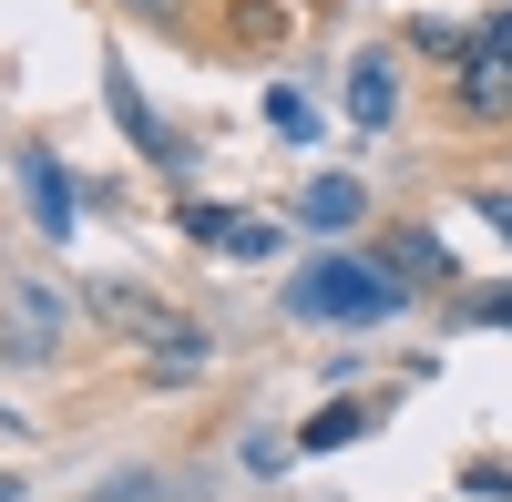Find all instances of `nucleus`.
I'll list each match as a JSON object with an SVG mask.
<instances>
[{
	"mask_svg": "<svg viewBox=\"0 0 512 502\" xmlns=\"http://www.w3.org/2000/svg\"><path fill=\"white\" fill-rule=\"evenodd\" d=\"M410 308V287L379 267V257H359V246H338V257H308L287 277V318H349V328H379V318H400Z\"/></svg>",
	"mask_w": 512,
	"mask_h": 502,
	"instance_id": "nucleus-1",
	"label": "nucleus"
},
{
	"mask_svg": "<svg viewBox=\"0 0 512 502\" xmlns=\"http://www.w3.org/2000/svg\"><path fill=\"white\" fill-rule=\"evenodd\" d=\"M82 308H93V318L113 328V339L154 349L164 369H205V349H216V339H205V328H195L185 308H164L154 287H93V298H82Z\"/></svg>",
	"mask_w": 512,
	"mask_h": 502,
	"instance_id": "nucleus-2",
	"label": "nucleus"
},
{
	"mask_svg": "<svg viewBox=\"0 0 512 502\" xmlns=\"http://www.w3.org/2000/svg\"><path fill=\"white\" fill-rule=\"evenodd\" d=\"M451 113L461 123H512V52H502V41H472V52H461Z\"/></svg>",
	"mask_w": 512,
	"mask_h": 502,
	"instance_id": "nucleus-3",
	"label": "nucleus"
},
{
	"mask_svg": "<svg viewBox=\"0 0 512 502\" xmlns=\"http://www.w3.org/2000/svg\"><path fill=\"white\" fill-rule=\"evenodd\" d=\"M175 226L195 236V246H216V257H277V226L267 216H236V205H175Z\"/></svg>",
	"mask_w": 512,
	"mask_h": 502,
	"instance_id": "nucleus-4",
	"label": "nucleus"
},
{
	"mask_svg": "<svg viewBox=\"0 0 512 502\" xmlns=\"http://www.w3.org/2000/svg\"><path fill=\"white\" fill-rule=\"evenodd\" d=\"M359 216H369V185H359V175H308V185H297V226L349 236Z\"/></svg>",
	"mask_w": 512,
	"mask_h": 502,
	"instance_id": "nucleus-5",
	"label": "nucleus"
},
{
	"mask_svg": "<svg viewBox=\"0 0 512 502\" xmlns=\"http://www.w3.org/2000/svg\"><path fill=\"white\" fill-rule=\"evenodd\" d=\"M379 267H390L400 287H451V246L431 226H390V236H379Z\"/></svg>",
	"mask_w": 512,
	"mask_h": 502,
	"instance_id": "nucleus-6",
	"label": "nucleus"
},
{
	"mask_svg": "<svg viewBox=\"0 0 512 502\" xmlns=\"http://www.w3.org/2000/svg\"><path fill=\"white\" fill-rule=\"evenodd\" d=\"M21 195H31L41 236H52V246H72V175H62L52 154H21Z\"/></svg>",
	"mask_w": 512,
	"mask_h": 502,
	"instance_id": "nucleus-7",
	"label": "nucleus"
},
{
	"mask_svg": "<svg viewBox=\"0 0 512 502\" xmlns=\"http://www.w3.org/2000/svg\"><path fill=\"white\" fill-rule=\"evenodd\" d=\"M390 113H400V72H390V52H359V62H349V123H359V134H379Z\"/></svg>",
	"mask_w": 512,
	"mask_h": 502,
	"instance_id": "nucleus-8",
	"label": "nucleus"
},
{
	"mask_svg": "<svg viewBox=\"0 0 512 502\" xmlns=\"http://www.w3.org/2000/svg\"><path fill=\"white\" fill-rule=\"evenodd\" d=\"M113 123H123V134H134V144H144L154 164H175V134H164V123H154V103H144L134 82H123V72H113Z\"/></svg>",
	"mask_w": 512,
	"mask_h": 502,
	"instance_id": "nucleus-9",
	"label": "nucleus"
},
{
	"mask_svg": "<svg viewBox=\"0 0 512 502\" xmlns=\"http://www.w3.org/2000/svg\"><path fill=\"white\" fill-rule=\"evenodd\" d=\"M11 328H21V349H62V287H21Z\"/></svg>",
	"mask_w": 512,
	"mask_h": 502,
	"instance_id": "nucleus-10",
	"label": "nucleus"
},
{
	"mask_svg": "<svg viewBox=\"0 0 512 502\" xmlns=\"http://www.w3.org/2000/svg\"><path fill=\"white\" fill-rule=\"evenodd\" d=\"M359 431H369V410H359V400H328V410H318V421H308V431H297V451H349Z\"/></svg>",
	"mask_w": 512,
	"mask_h": 502,
	"instance_id": "nucleus-11",
	"label": "nucleus"
},
{
	"mask_svg": "<svg viewBox=\"0 0 512 502\" xmlns=\"http://www.w3.org/2000/svg\"><path fill=\"white\" fill-rule=\"evenodd\" d=\"M410 41H420V52H472L482 31H461V21H441V11H420V21H410Z\"/></svg>",
	"mask_w": 512,
	"mask_h": 502,
	"instance_id": "nucleus-12",
	"label": "nucleus"
},
{
	"mask_svg": "<svg viewBox=\"0 0 512 502\" xmlns=\"http://www.w3.org/2000/svg\"><path fill=\"white\" fill-rule=\"evenodd\" d=\"M267 31H287V11H267V0H236V52H256Z\"/></svg>",
	"mask_w": 512,
	"mask_h": 502,
	"instance_id": "nucleus-13",
	"label": "nucleus"
},
{
	"mask_svg": "<svg viewBox=\"0 0 512 502\" xmlns=\"http://www.w3.org/2000/svg\"><path fill=\"white\" fill-rule=\"evenodd\" d=\"M267 123H277V134H287V144H308V134H318V113H308V103H297V93H267Z\"/></svg>",
	"mask_w": 512,
	"mask_h": 502,
	"instance_id": "nucleus-14",
	"label": "nucleus"
},
{
	"mask_svg": "<svg viewBox=\"0 0 512 502\" xmlns=\"http://www.w3.org/2000/svg\"><path fill=\"white\" fill-rule=\"evenodd\" d=\"M461 492H472V502H512V462H472Z\"/></svg>",
	"mask_w": 512,
	"mask_h": 502,
	"instance_id": "nucleus-15",
	"label": "nucleus"
},
{
	"mask_svg": "<svg viewBox=\"0 0 512 502\" xmlns=\"http://www.w3.org/2000/svg\"><path fill=\"white\" fill-rule=\"evenodd\" d=\"M93 502H164V472H123V482H103Z\"/></svg>",
	"mask_w": 512,
	"mask_h": 502,
	"instance_id": "nucleus-16",
	"label": "nucleus"
},
{
	"mask_svg": "<svg viewBox=\"0 0 512 502\" xmlns=\"http://www.w3.org/2000/svg\"><path fill=\"white\" fill-rule=\"evenodd\" d=\"M472 216H482V226L512 246V195H502V185H482V195H472Z\"/></svg>",
	"mask_w": 512,
	"mask_h": 502,
	"instance_id": "nucleus-17",
	"label": "nucleus"
},
{
	"mask_svg": "<svg viewBox=\"0 0 512 502\" xmlns=\"http://www.w3.org/2000/svg\"><path fill=\"white\" fill-rule=\"evenodd\" d=\"M472 328H512V287H482V298H472Z\"/></svg>",
	"mask_w": 512,
	"mask_h": 502,
	"instance_id": "nucleus-18",
	"label": "nucleus"
},
{
	"mask_svg": "<svg viewBox=\"0 0 512 502\" xmlns=\"http://www.w3.org/2000/svg\"><path fill=\"white\" fill-rule=\"evenodd\" d=\"M123 11H144V21H175V11H185V0H123Z\"/></svg>",
	"mask_w": 512,
	"mask_h": 502,
	"instance_id": "nucleus-19",
	"label": "nucleus"
},
{
	"mask_svg": "<svg viewBox=\"0 0 512 502\" xmlns=\"http://www.w3.org/2000/svg\"><path fill=\"white\" fill-rule=\"evenodd\" d=\"M482 41H502V52H512V11H492V21H482Z\"/></svg>",
	"mask_w": 512,
	"mask_h": 502,
	"instance_id": "nucleus-20",
	"label": "nucleus"
},
{
	"mask_svg": "<svg viewBox=\"0 0 512 502\" xmlns=\"http://www.w3.org/2000/svg\"><path fill=\"white\" fill-rule=\"evenodd\" d=\"M0 502H21V482H11V472H0Z\"/></svg>",
	"mask_w": 512,
	"mask_h": 502,
	"instance_id": "nucleus-21",
	"label": "nucleus"
}]
</instances>
